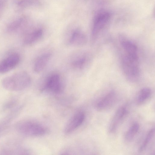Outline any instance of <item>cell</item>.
<instances>
[{
  "instance_id": "cell-4",
  "label": "cell",
  "mask_w": 155,
  "mask_h": 155,
  "mask_svg": "<svg viewBox=\"0 0 155 155\" xmlns=\"http://www.w3.org/2000/svg\"><path fill=\"white\" fill-rule=\"evenodd\" d=\"M64 81L59 73L57 72H51L44 78L40 90L41 92L54 94H60L64 90Z\"/></svg>"
},
{
  "instance_id": "cell-14",
  "label": "cell",
  "mask_w": 155,
  "mask_h": 155,
  "mask_svg": "<svg viewBox=\"0 0 155 155\" xmlns=\"http://www.w3.org/2000/svg\"><path fill=\"white\" fill-rule=\"evenodd\" d=\"M119 39L123 52L131 55L138 56L137 47L133 42L122 36H120Z\"/></svg>"
},
{
  "instance_id": "cell-16",
  "label": "cell",
  "mask_w": 155,
  "mask_h": 155,
  "mask_svg": "<svg viewBox=\"0 0 155 155\" xmlns=\"http://www.w3.org/2000/svg\"><path fill=\"white\" fill-rule=\"evenodd\" d=\"M29 152L27 150L20 146H11L5 148L1 150L2 154L5 155H20L26 154Z\"/></svg>"
},
{
  "instance_id": "cell-19",
  "label": "cell",
  "mask_w": 155,
  "mask_h": 155,
  "mask_svg": "<svg viewBox=\"0 0 155 155\" xmlns=\"http://www.w3.org/2000/svg\"><path fill=\"white\" fill-rule=\"evenodd\" d=\"M17 100L15 98L11 99L6 102L3 106V109L7 110L12 108L17 103Z\"/></svg>"
},
{
  "instance_id": "cell-9",
  "label": "cell",
  "mask_w": 155,
  "mask_h": 155,
  "mask_svg": "<svg viewBox=\"0 0 155 155\" xmlns=\"http://www.w3.org/2000/svg\"><path fill=\"white\" fill-rule=\"evenodd\" d=\"M117 99L116 92L110 91L99 99L96 103V108L100 111L106 110L112 107L115 104Z\"/></svg>"
},
{
  "instance_id": "cell-13",
  "label": "cell",
  "mask_w": 155,
  "mask_h": 155,
  "mask_svg": "<svg viewBox=\"0 0 155 155\" xmlns=\"http://www.w3.org/2000/svg\"><path fill=\"white\" fill-rule=\"evenodd\" d=\"M44 35V29L41 26L35 27L28 33L24 39V42L27 45H31L39 41Z\"/></svg>"
},
{
  "instance_id": "cell-7",
  "label": "cell",
  "mask_w": 155,
  "mask_h": 155,
  "mask_svg": "<svg viewBox=\"0 0 155 155\" xmlns=\"http://www.w3.org/2000/svg\"><path fill=\"white\" fill-rule=\"evenodd\" d=\"M128 112V108L125 105L122 106L117 109L109 124L108 131L109 134L114 133L116 131Z\"/></svg>"
},
{
  "instance_id": "cell-5",
  "label": "cell",
  "mask_w": 155,
  "mask_h": 155,
  "mask_svg": "<svg viewBox=\"0 0 155 155\" xmlns=\"http://www.w3.org/2000/svg\"><path fill=\"white\" fill-rule=\"evenodd\" d=\"M92 60L91 54L89 52L79 51L73 54L69 58L68 64L73 71L80 73L86 69Z\"/></svg>"
},
{
  "instance_id": "cell-1",
  "label": "cell",
  "mask_w": 155,
  "mask_h": 155,
  "mask_svg": "<svg viewBox=\"0 0 155 155\" xmlns=\"http://www.w3.org/2000/svg\"><path fill=\"white\" fill-rule=\"evenodd\" d=\"M31 81L29 74L26 71H22L4 78L2 81V84L7 90L19 91L27 88Z\"/></svg>"
},
{
  "instance_id": "cell-17",
  "label": "cell",
  "mask_w": 155,
  "mask_h": 155,
  "mask_svg": "<svg viewBox=\"0 0 155 155\" xmlns=\"http://www.w3.org/2000/svg\"><path fill=\"white\" fill-rule=\"evenodd\" d=\"M140 129V125L137 122L133 123L130 127L125 135V140L127 142L132 141L137 134Z\"/></svg>"
},
{
  "instance_id": "cell-6",
  "label": "cell",
  "mask_w": 155,
  "mask_h": 155,
  "mask_svg": "<svg viewBox=\"0 0 155 155\" xmlns=\"http://www.w3.org/2000/svg\"><path fill=\"white\" fill-rule=\"evenodd\" d=\"M110 15L108 13L104 12L98 14L95 17L92 30L91 41L94 42L100 32L104 29L109 21Z\"/></svg>"
},
{
  "instance_id": "cell-2",
  "label": "cell",
  "mask_w": 155,
  "mask_h": 155,
  "mask_svg": "<svg viewBox=\"0 0 155 155\" xmlns=\"http://www.w3.org/2000/svg\"><path fill=\"white\" fill-rule=\"evenodd\" d=\"M15 128L20 134L28 137H38L44 135L48 131L43 125L35 121L28 119L20 120L15 124Z\"/></svg>"
},
{
  "instance_id": "cell-15",
  "label": "cell",
  "mask_w": 155,
  "mask_h": 155,
  "mask_svg": "<svg viewBox=\"0 0 155 155\" xmlns=\"http://www.w3.org/2000/svg\"><path fill=\"white\" fill-rule=\"evenodd\" d=\"M152 94L151 90L149 87L142 88L139 92L136 98V103L141 105L147 102L151 97Z\"/></svg>"
},
{
  "instance_id": "cell-8",
  "label": "cell",
  "mask_w": 155,
  "mask_h": 155,
  "mask_svg": "<svg viewBox=\"0 0 155 155\" xmlns=\"http://www.w3.org/2000/svg\"><path fill=\"white\" fill-rule=\"evenodd\" d=\"M87 41V37L85 33L78 28L72 31L65 39L67 45L74 47L83 46L86 43Z\"/></svg>"
},
{
  "instance_id": "cell-3",
  "label": "cell",
  "mask_w": 155,
  "mask_h": 155,
  "mask_svg": "<svg viewBox=\"0 0 155 155\" xmlns=\"http://www.w3.org/2000/svg\"><path fill=\"white\" fill-rule=\"evenodd\" d=\"M120 60L123 71L127 79L133 82L137 81L140 76L138 56L131 55L124 52L121 55Z\"/></svg>"
},
{
  "instance_id": "cell-10",
  "label": "cell",
  "mask_w": 155,
  "mask_h": 155,
  "mask_svg": "<svg viewBox=\"0 0 155 155\" xmlns=\"http://www.w3.org/2000/svg\"><path fill=\"white\" fill-rule=\"evenodd\" d=\"M85 118V114L83 111H79L76 112L66 124L64 130V133L68 134L73 132L81 125Z\"/></svg>"
},
{
  "instance_id": "cell-11",
  "label": "cell",
  "mask_w": 155,
  "mask_h": 155,
  "mask_svg": "<svg viewBox=\"0 0 155 155\" xmlns=\"http://www.w3.org/2000/svg\"><path fill=\"white\" fill-rule=\"evenodd\" d=\"M20 56L18 54H10L0 62V73H4L11 71L19 63Z\"/></svg>"
},
{
  "instance_id": "cell-12",
  "label": "cell",
  "mask_w": 155,
  "mask_h": 155,
  "mask_svg": "<svg viewBox=\"0 0 155 155\" xmlns=\"http://www.w3.org/2000/svg\"><path fill=\"white\" fill-rule=\"evenodd\" d=\"M50 52H46L39 55L35 59L33 65V70L37 73L42 71L46 68L52 57Z\"/></svg>"
},
{
  "instance_id": "cell-18",
  "label": "cell",
  "mask_w": 155,
  "mask_h": 155,
  "mask_svg": "<svg viewBox=\"0 0 155 155\" xmlns=\"http://www.w3.org/2000/svg\"><path fill=\"white\" fill-rule=\"evenodd\" d=\"M154 128H152L149 131L143 142L139 148V152H143L146 150L154 136Z\"/></svg>"
}]
</instances>
